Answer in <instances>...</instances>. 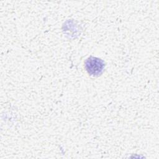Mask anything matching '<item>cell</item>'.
<instances>
[{
	"mask_svg": "<svg viewBox=\"0 0 159 159\" xmlns=\"http://www.w3.org/2000/svg\"><path fill=\"white\" fill-rule=\"evenodd\" d=\"M84 64L88 73L94 76L101 74L104 67V63L102 60L93 57L88 58L85 61Z\"/></svg>",
	"mask_w": 159,
	"mask_h": 159,
	"instance_id": "obj_1",
	"label": "cell"
}]
</instances>
